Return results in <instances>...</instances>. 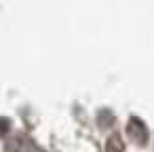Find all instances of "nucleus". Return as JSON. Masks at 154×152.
Returning <instances> with one entry per match:
<instances>
[{
	"mask_svg": "<svg viewBox=\"0 0 154 152\" xmlns=\"http://www.w3.org/2000/svg\"><path fill=\"white\" fill-rule=\"evenodd\" d=\"M127 135L135 141V144H146L148 141V129H146V125L139 120V118H131L129 120V125H127Z\"/></svg>",
	"mask_w": 154,
	"mask_h": 152,
	"instance_id": "nucleus-1",
	"label": "nucleus"
},
{
	"mask_svg": "<svg viewBox=\"0 0 154 152\" xmlns=\"http://www.w3.org/2000/svg\"><path fill=\"white\" fill-rule=\"evenodd\" d=\"M106 152H125V144H122V137L120 135H110L108 141H106Z\"/></svg>",
	"mask_w": 154,
	"mask_h": 152,
	"instance_id": "nucleus-2",
	"label": "nucleus"
}]
</instances>
